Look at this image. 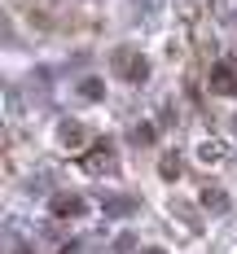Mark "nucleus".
Wrapping results in <instances>:
<instances>
[{
	"mask_svg": "<svg viewBox=\"0 0 237 254\" xmlns=\"http://www.w3.org/2000/svg\"><path fill=\"white\" fill-rule=\"evenodd\" d=\"M211 92H220V97H233L237 92V62H215V70H211Z\"/></svg>",
	"mask_w": 237,
	"mask_h": 254,
	"instance_id": "f257e3e1",
	"label": "nucleus"
}]
</instances>
